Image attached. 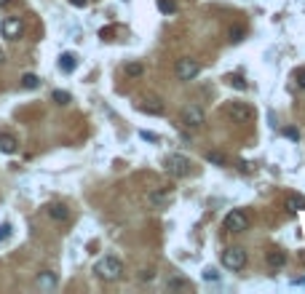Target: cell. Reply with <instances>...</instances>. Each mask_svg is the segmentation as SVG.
Listing matches in <instances>:
<instances>
[{
  "label": "cell",
  "instance_id": "obj_3",
  "mask_svg": "<svg viewBox=\"0 0 305 294\" xmlns=\"http://www.w3.org/2000/svg\"><path fill=\"white\" fill-rule=\"evenodd\" d=\"M0 32H3L6 40H19L25 35V25H21L19 16H6L3 25H0Z\"/></svg>",
  "mask_w": 305,
  "mask_h": 294
},
{
  "label": "cell",
  "instance_id": "obj_20",
  "mask_svg": "<svg viewBox=\"0 0 305 294\" xmlns=\"http://www.w3.org/2000/svg\"><path fill=\"white\" fill-rule=\"evenodd\" d=\"M209 161H212V163H217V166H225V163H228V158L225 155H222V152H209V155H206Z\"/></svg>",
  "mask_w": 305,
  "mask_h": 294
},
{
  "label": "cell",
  "instance_id": "obj_11",
  "mask_svg": "<svg viewBox=\"0 0 305 294\" xmlns=\"http://www.w3.org/2000/svg\"><path fill=\"white\" fill-rule=\"evenodd\" d=\"M287 209L292 211H305V198L300 193H287Z\"/></svg>",
  "mask_w": 305,
  "mask_h": 294
},
{
  "label": "cell",
  "instance_id": "obj_5",
  "mask_svg": "<svg viewBox=\"0 0 305 294\" xmlns=\"http://www.w3.org/2000/svg\"><path fill=\"white\" fill-rule=\"evenodd\" d=\"M244 265H246L244 249H228V252H222V267H228V270H241Z\"/></svg>",
  "mask_w": 305,
  "mask_h": 294
},
{
  "label": "cell",
  "instance_id": "obj_19",
  "mask_svg": "<svg viewBox=\"0 0 305 294\" xmlns=\"http://www.w3.org/2000/svg\"><path fill=\"white\" fill-rule=\"evenodd\" d=\"M51 99H54L56 104H67V102L73 99V97H70L67 91H54V94H51Z\"/></svg>",
  "mask_w": 305,
  "mask_h": 294
},
{
  "label": "cell",
  "instance_id": "obj_25",
  "mask_svg": "<svg viewBox=\"0 0 305 294\" xmlns=\"http://www.w3.org/2000/svg\"><path fill=\"white\" fill-rule=\"evenodd\" d=\"M204 278H206V281H217V270H214V267H206V270H204Z\"/></svg>",
  "mask_w": 305,
  "mask_h": 294
},
{
  "label": "cell",
  "instance_id": "obj_4",
  "mask_svg": "<svg viewBox=\"0 0 305 294\" xmlns=\"http://www.w3.org/2000/svg\"><path fill=\"white\" fill-rule=\"evenodd\" d=\"M246 228H249V219H246L244 211H238V209L228 211V217H225V230H230V233H244Z\"/></svg>",
  "mask_w": 305,
  "mask_h": 294
},
{
  "label": "cell",
  "instance_id": "obj_13",
  "mask_svg": "<svg viewBox=\"0 0 305 294\" xmlns=\"http://www.w3.org/2000/svg\"><path fill=\"white\" fill-rule=\"evenodd\" d=\"M75 67H78L75 54H62V59H59V70H62V73H73Z\"/></svg>",
  "mask_w": 305,
  "mask_h": 294
},
{
  "label": "cell",
  "instance_id": "obj_9",
  "mask_svg": "<svg viewBox=\"0 0 305 294\" xmlns=\"http://www.w3.org/2000/svg\"><path fill=\"white\" fill-rule=\"evenodd\" d=\"M16 147H19V142H16V137L14 134H0V152H16Z\"/></svg>",
  "mask_w": 305,
  "mask_h": 294
},
{
  "label": "cell",
  "instance_id": "obj_7",
  "mask_svg": "<svg viewBox=\"0 0 305 294\" xmlns=\"http://www.w3.org/2000/svg\"><path fill=\"white\" fill-rule=\"evenodd\" d=\"M198 73H201V64H198L195 59H180V64H177L180 80H193Z\"/></svg>",
  "mask_w": 305,
  "mask_h": 294
},
{
  "label": "cell",
  "instance_id": "obj_2",
  "mask_svg": "<svg viewBox=\"0 0 305 294\" xmlns=\"http://www.w3.org/2000/svg\"><path fill=\"white\" fill-rule=\"evenodd\" d=\"M225 115L233 118L236 123H249V121H254V107L246 104V102H228L225 104Z\"/></svg>",
  "mask_w": 305,
  "mask_h": 294
},
{
  "label": "cell",
  "instance_id": "obj_27",
  "mask_svg": "<svg viewBox=\"0 0 305 294\" xmlns=\"http://www.w3.org/2000/svg\"><path fill=\"white\" fill-rule=\"evenodd\" d=\"M139 137L147 139V142H158V137H156V134H150V131H139Z\"/></svg>",
  "mask_w": 305,
  "mask_h": 294
},
{
  "label": "cell",
  "instance_id": "obj_29",
  "mask_svg": "<svg viewBox=\"0 0 305 294\" xmlns=\"http://www.w3.org/2000/svg\"><path fill=\"white\" fill-rule=\"evenodd\" d=\"M73 6H78V8H83V6H89V0H70Z\"/></svg>",
  "mask_w": 305,
  "mask_h": 294
},
{
  "label": "cell",
  "instance_id": "obj_30",
  "mask_svg": "<svg viewBox=\"0 0 305 294\" xmlns=\"http://www.w3.org/2000/svg\"><path fill=\"white\" fill-rule=\"evenodd\" d=\"M6 62V54H3V49H0V64H3Z\"/></svg>",
  "mask_w": 305,
  "mask_h": 294
},
{
  "label": "cell",
  "instance_id": "obj_10",
  "mask_svg": "<svg viewBox=\"0 0 305 294\" xmlns=\"http://www.w3.org/2000/svg\"><path fill=\"white\" fill-rule=\"evenodd\" d=\"M49 217L56 219V222H64V219H70V211H67L64 203H51L49 206Z\"/></svg>",
  "mask_w": 305,
  "mask_h": 294
},
{
  "label": "cell",
  "instance_id": "obj_24",
  "mask_svg": "<svg viewBox=\"0 0 305 294\" xmlns=\"http://www.w3.org/2000/svg\"><path fill=\"white\" fill-rule=\"evenodd\" d=\"M228 80H230V86H233V88H246V80H241V78H236V75L228 78Z\"/></svg>",
  "mask_w": 305,
  "mask_h": 294
},
{
  "label": "cell",
  "instance_id": "obj_28",
  "mask_svg": "<svg viewBox=\"0 0 305 294\" xmlns=\"http://www.w3.org/2000/svg\"><path fill=\"white\" fill-rule=\"evenodd\" d=\"M169 286H171V289H177V286H187V281H182V278H174Z\"/></svg>",
  "mask_w": 305,
  "mask_h": 294
},
{
  "label": "cell",
  "instance_id": "obj_1",
  "mask_svg": "<svg viewBox=\"0 0 305 294\" xmlns=\"http://www.w3.org/2000/svg\"><path fill=\"white\" fill-rule=\"evenodd\" d=\"M94 273H97L102 281H115L123 273V262L115 260V257H102V260L94 265Z\"/></svg>",
  "mask_w": 305,
  "mask_h": 294
},
{
  "label": "cell",
  "instance_id": "obj_17",
  "mask_svg": "<svg viewBox=\"0 0 305 294\" xmlns=\"http://www.w3.org/2000/svg\"><path fill=\"white\" fill-rule=\"evenodd\" d=\"M158 11L161 14H174V11H177V3H174V0H158Z\"/></svg>",
  "mask_w": 305,
  "mask_h": 294
},
{
  "label": "cell",
  "instance_id": "obj_23",
  "mask_svg": "<svg viewBox=\"0 0 305 294\" xmlns=\"http://www.w3.org/2000/svg\"><path fill=\"white\" fill-rule=\"evenodd\" d=\"M11 238V225L6 222V225H0V241H8Z\"/></svg>",
  "mask_w": 305,
  "mask_h": 294
},
{
  "label": "cell",
  "instance_id": "obj_15",
  "mask_svg": "<svg viewBox=\"0 0 305 294\" xmlns=\"http://www.w3.org/2000/svg\"><path fill=\"white\" fill-rule=\"evenodd\" d=\"M284 262H287V252H271L268 254V265L271 267H281Z\"/></svg>",
  "mask_w": 305,
  "mask_h": 294
},
{
  "label": "cell",
  "instance_id": "obj_26",
  "mask_svg": "<svg viewBox=\"0 0 305 294\" xmlns=\"http://www.w3.org/2000/svg\"><path fill=\"white\" fill-rule=\"evenodd\" d=\"M284 134H287L289 139H300V131H297V128H284Z\"/></svg>",
  "mask_w": 305,
  "mask_h": 294
},
{
  "label": "cell",
  "instance_id": "obj_6",
  "mask_svg": "<svg viewBox=\"0 0 305 294\" xmlns=\"http://www.w3.org/2000/svg\"><path fill=\"white\" fill-rule=\"evenodd\" d=\"M180 115H182V123L190 126V128H195V126L204 123V110L198 107V104H185Z\"/></svg>",
  "mask_w": 305,
  "mask_h": 294
},
{
  "label": "cell",
  "instance_id": "obj_22",
  "mask_svg": "<svg viewBox=\"0 0 305 294\" xmlns=\"http://www.w3.org/2000/svg\"><path fill=\"white\" fill-rule=\"evenodd\" d=\"M295 83H297V88H305V67L295 73Z\"/></svg>",
  "mask_w": 305,
  "mask_h": 294
},
{
  "label": "cell",
  "instance_id": "obj_18",
  "mask_svg": "<svg viewBox=\"0 0 305 294\" xmlns=\"http://www.w3.org/2000/svg\"><path fill=\"white\" fill-rule=\"evenodd\" d=\"M126 75L128 78H139V75H142V64H139V62H128L126 64Z\"/></svg>",
  "mask_w": 305,
  "mask_h": 294
},
{
  "label": "cell",
  "instance_id": "obj_31",
  "mask_svg": "<svg viewBox=\"0 0 305 294\" xmlns=\"http://www.w3.org/2000/svg\"><path fill=\"white\" fill-rule=\"evenodd\" d=\"M6 3H8V0H0V6H6Z\"/></svg>",
  "mask_w": 305,
  "mask_h": 294
},
{
  "label": "cell",
  "instance_id": "obj_21",
  "mask_svg": "<svg viewBox=\"0 0 305 294\" xmlns=\"http://www.w3.org/2000/svg\"><path fill=\"white\" fill-rule=\"evenodd\" d=\"M228 35H230V40H233V43H238V40L244 38V30H241V27H230Z\"/></svg>",
  "mask_w": 305,
  "mask_h": 294
},
{
  "label": "cell",
  "instance_id": "obj_12",
  "mask_svg": "<svg viewBox=\"0 0 305 294\" xmlns=\"http://www.w3.org/2000/svg\"><path fill=\"white\" fill-rule=\"evenodd\" d=\"M171 201V193L169 190H156V193H150V203L152 206H166Z\"/></svg>",
  "mask_w": 305,
  "mask_h": 294
},
{
  "label": "cell",
  "instance_id": "obj_16",
  "mask_svg": "<svg viewBox=\"0 0 305 294\" xmlns=\"http://www.w3.org/2000/svg\"><path fill=\"white\" fill-rule=\"evenodd\" d=\"M21 86H25V88H38V86H40V78L32 75V73H27L25 78H21Z\"/></svg>",
  "mask_w": 305,
  "mask_h": 294
},
{
  "label": "cell",
  "instance_id": "obj_8",
  "mask_svg": "<svg viewBox=\"0 0 305 294\" xmlns=\"http://www.w3.org/2000/svg\"><path fill=\"white\" fill-rule=\"evenodd\" d=\"M166 169L174 176H185L187 171H190V161H187L185 155H169L166 158Z\"/></svg>",
  "mask_w": 305,
  "mask_h": 294
},
{
  "label": "cell",
  "instance_id": "obj_14",
  "mask_svg": "<svg viewBox=\"0 0 305 294\" xmlns=\"http://www.w3.org/2000/svg\"><path fill=\"white\" fill-rule=\"evenodd\" d=\"M38 286H40V289H54V286H56V273H51V270L40 273V276H38Z\"/></svg>",
  "mask_w": 305,
  "mask_h": 294
}]
</instances>
